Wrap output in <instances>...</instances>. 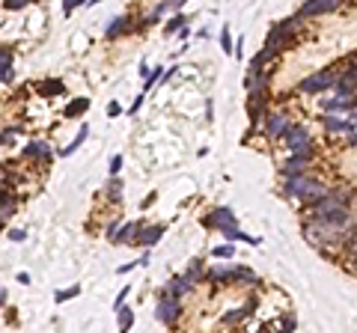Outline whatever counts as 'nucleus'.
I'll list each match as a JSON object with an SVG mask.
<instances>
[{"instance_id":"f257e3e1","label":"nucleus","mask_w":357,"mask_h":333,"mask_svg":"<svg viewBox=\"0 0 357 333\" xmlns=\"http://www.w3.org/2000/svg\"><path fill=\"white\" fill-rule=\"evenodd\" d=\"M286 193H289L292 199H298V202H310L313 206L319 196L327 193V188H324L319 178H313V175H306V173H298V175H289Z\"/></svg>"},{"instance_id":"f03ea898","label":"nucleus","mask_w":357,"mask_h":333,"mask_svg":"<svg viewBox=\"0 0 357 333\" xmlns=\"http://www.w3.org/2000/svg\"><path fill=\"white\" fill-rule=\"evenodd\" d=\"M301 24V15L298 18H286V21H280V24H274V30L268 33V39H265V48L268 51H280V48H289L292 42V33H295V27Z\"/></svg>"},{"instance_id":"7ed1b4c3","label":"nucleus","mask_w":357,"mask_h":333,"mask_svg":"<svg viewBox=\"0 0 357 333\" xmlns=\"http://www.w3.org/2000/svg\"><path fill=\"white\" fill-rule=\"evenodd\" d=\"M334 84H337V74H334V71H316V74H310V78H304V81L298 84V92H304V95H316V92L330 89Z\"/></svg>"},{"instance_id":"20e7f679","label":"nucleus","mask_w":357,"mask_h":333,"mask_svg":"<svg viewBox=\"0 0 357 333\" xmlns=\"http://www.w3.org/2000/svg\"><path fill=\"white\" fill-rule=\"evenodd\" d=\"M179 313H182L179 298H173V295H161L158 306H155V318H158L161 324H176V321H179Z\"/></svg>"},{"instance_id":"39448f33","label":"nucleus","mask_w":357,"mask_h":333,"mask_svg":"<svg viewBox=\"0 0 357 333\" xmlns=\"http://www.w3.org/2000/svg\"><path fill=\"white\" fill-rule=\"evenodd\" d=\"M292 125L289 113H283V110H274V113H265V134L277 140V137H283L286 134V128Z\"/></svg>"},{"instance_id":"423d86ee","label":"nucleus","mask_w":357,"mask_h":333,"mask_svg":"<svg viewBox=\"0 0 357 333\" xmlns=\"http://www.w3.org/2000/svg\"><path fill=\"white\" fill-rule=\"evenodd\" d=\"M345 0H306L304 6H301V18H316V15H327V12H334V9H340Z\"/></svg>"},{"instance_id":"0eeeda50","label":"nucleus","mask_w":357,"mask_h":333,"mask_svg":"<svg viewBox=\"0 0 357 333\" xmlns=\"http://www.w3.org/2000/svg\"><path fill=\"white\" fill-rule=\"evenodd\" d=\"M283 137H286V143H289L295 152H298V149H310V146H313V140H310V134H306L304 125H295V122H292L289 128H286V134H283Z\"/></svg>"},{"instance_id":"6e6552de","label":"nucleus","mask_w":357,"mask_h":333,"mask_svg":"<svg viewBox=\"0 0 357 333\" xmlns=\"http://www.w3.org/2000/svg\"><path fill=\"white\" fill-rule=\"evenodd\" d=\"M203 226H208V229H211V226H221V229L223 226H235V214H232L229 209H215L203 220Z\"/></svg>"},{"instance_id":"1a4fd4ad","label":"nucleus","mask_w":357,"mask_h":333,"mask_svg":"<svg viewBox=\"0 0 357 333\" xmlns=\"http://www.w3.org/2000/svg\"><path fill=\"white\" fill-rule=\"evenodd\" d=\"M256 303H259V300L250 298L247 303H244V306H241V310H232V313H226V316L221 318V324H226V327H229V324H238V321H244L247 316H253V313H256Z\"/></svg>"},{"instance_id":"9d476101","label":"nucleus","mask_w":357,"mask_h":333,"mask_svg":"<svg viewBox=\"0 0 357 333\" xmlns=\"http://www.w3.org/2000/svg\"><path fill=\"white\" fill-rule=\"evenodd\" d=\"M191 289H194V283H191V280L185 277V274H182V277H176V280H170V283H167V286L161 289V295H173V298H179V300H182V295H187Z\"/></svg>"},{"instance_id":"9b49d317","label":"nucleus","mask_w":357,"mask_h":333,"mask_svg":"<svg viewBox=\"0 0 357 333\" xmlns=\"http://www.w3.org/2000/svg\"><path fill=\"white\" fill-rule=\"evenodd\" d=\"M324 110H354L357 107V98L354 92H348V95H337V98H330V101H324Z\"/></svg>"},{"instance_id":"f8f14e48","label":"nucleus","mask_w":357,"mask_h":333,"mask_svg":"<svg viewBox=\"0 0 357 333\" xmlns=\"http://www.w3.org/2000/svg\"><path fill=\"white\" fill-rule=\"evenodd\" d=\"M322 122L327 131H342V134H354V122L351 119H337V116H322Z\"/></svg>"},{"instance_id":"ddd939ff","label":"nucleus","mask_w":357,"mask_h":333,"mask_svg":"<svg viewBox=\"0 0 357 333\" xmlns=\"http://www.w3.org/2000/svg\"><path fill=\"white\" fill-rule=\"evenodd\" d=\"M161 235H164V226H143L140 229V235H137V244L152 247V244H158Z\"/></svg>"},{"instance_id":"4468645a","label":"nucleus","mask_w":357,"mask_h":333,"mask_svg":"<svg viewBox=\"0 0 357 333\" xmlns=\"http://www.w3.org/2000/svg\"><path fill=\"white\" fill-rule=\"evenodd\" d=\"M140 229H143V223H140V220H134V223H125V226L119 229L116 241H119V244H131V241H137Z\"/></svg>"},{"instance_id":"2eb2a0df","label":"nucleus","mask_w":357,"mask_h":333,"mask_svg":"<svg viewBox=\"0 0 357 333\" xmlns=\"http://www.w3.org/2000/svg\"><path fill=\"white\" fill-rule=\"evenodd\" d=\"M0 81L3 84L12 81V51L9 48H0Z\"/></svg>"},{"instance_id":"dca6fc26","label":"nucleus","mask_w":357,"mask_h":333,"mask_svg":"<svg viewBox=\"0 0 357 333\" xmlns=\"http://www.w3.org/2000/svg\"><path fill=\"white\" fill-rule=\"evenodd\" d=\"M24 155H27V158H42V161H51V149H48V143L45 140H36V143H30V146H27V149H24Z\"/></svg>"},{"instance_id":"f3484780","label":"nucleus","mask_w":357,"mask_h":333,"mask_svg":"<svg viewBox=\"0 0 357 333\" xmlns=\"http://www.w3.org/2000/svg\"><path fill=\"white\" fill-rule=\"evenodd\" d=\"M128 30H134V27H131V18H116V21L107 27V33L104 36H107V39H119V36L128 33Z\"/></svg>"},{"instance_id":"a211bd4d","label":"nucleus","mask_w":357,"mask_h":333,"mask_svg":"<svg viewBox=\"0 0 357 333\" xmlns=\"http://www.w3.org/2000/svg\"><path fill=\"white\" fill-rule=\"evenodd\" d=\"M9 214H15V199H12V191H0V220H6Z\"/></svg>"},{"instance_id":"6ab92c4d","label":"nucleus","mask_w":357,"mask_h":333,"mask_svg":"<svg viewBox=\"0 0 357 333\" xmlns=\"http://www.w3.org/2000/svg\"><path fill=\"white\" fill-rule=\"evenodd\" d=\"M36 89H39V92H42V95H63V92H66V87H63V81H39V84H36Z\"/></svg>"},{"instance_id":"aec40b11","label":"nucleus","mask_w":357,"mask_h":333,"mask_svg":"<svg viewBox=\"0 0 357 333\" xmlns=\"http://www.w3.org/2000/svg\"><path fill=\"white\" fill-rule=\"evenodd\" d=\"M306 170V158H301V155H295V158H289L286 164H283V175L289 178V175H298Z\"/></svg>"},{"instance_id":"412c9836","label":"nucleus","mask_w":357,"mask_h":333,"mask_svg":"<svg viewBox=\"0 0 357 333\" xmlns=\"http://www.w3.org/2000/svg\"><path fill=\"white\" fill-rule=\"evenodd\" d=\"M208 280L218 283V286L232 283V268H211V271H208Z\"/></svg>"},{"instance_id":"4be33fe9","label":"nucleus","mask_w":357,"mask_h":333,"mask_svg":"<svg viewBox=\"0 0 357 333\" xmlns=\"http://www.w3.org/2000/svg\"><path fill=\"white\" fill-rule=\"evenodd\" d=\"M116 321H119V330H128L134 324V313L128 306H116Z\"/></svg>"},{"instance_id":"5701e85b","label":"nucleus","mask_w":357,"mask_h":333,"mask_svg":"<svg viewBox=\"0 0 357 333\" xmlns=\"http://www.w3.org/2000/svg\"><path fill=\"white\" fill-rule=\"evenodd\" d=\"M185 277L194 283V286H197V283H203V262H200V259H194V262H191V268L185 271Z\"/></svg>"},{"instance_id":"b1692460","label":"nucleus","mask_w":357,"mask_h":333,"mask_svg":"<svg viewBox=\"0 0 357 333\" xmlns=\"http://www.w3.org/2000/svg\"><path fill=\"white\" fill-rule=\"evenodd\" d=\"M86 134H89V128H86V125H81V131H78V137H75V140L68 143V146L63 149V152H60V155H63V158H66V155H72V152H75V149H78V146H81V143L86 140Z\"/></svg>"},{"instance_id":"393cba45","label":"nucleus","mask_w":357,"mask_h":333,"mask_svg":"<svg viewBox=\"0 0 357 333\" xmlns=\"http://www.w3.org/2000/svg\"><path fill=\"white\" fill-rule=\"evenodd\" d=\"M86 107H89V98H75V101L66 107V116H68V119H75L78 113H84Z\"/></svg>"},{"instance_id":"a878e982","label":"nucleus","mask_w":357,"mask_h":333,"mask_svg":"<svg viewBox=\"0 0 357 333\" xmlns=\"http://www.w3.org/2000/svg\"><path fill=\"white\" fill-rule=\"evenodd\" d=\"M232 280H244V283H256V274L253 271H247V268H232Z\"/></svg>"},{"instance_id":"bb28decb","label":"nucleus","mask_w":357,"mask_h":333,"mask_svg":"<svg viewBox=\"0 0 357 333\" xmlns=\"http://www.w3.org/2000/svg\"><path fill=\"white\" fill-rule=\"evenodd\" d=\"M81 295V286H72V289H66V292H57L54 298H57V303H63V300H72Z\"/></svg>"},{"instance_id":"cd10ccee","label":"nucleus","mask_w":357,"mask_h":333,"mask_svg":"<svg viewBox=\"0 0 357 333\" xmlns=\"http://www.w3.org/2000/svg\"><path fill=\"white\" fill-rule=\"evenodd\" d=\"M345 66H348V69H345V78H351L357 84V54H351V57L345 60Z\"/></svg>"},{"instance_id":"c85d7f7f","label":"nucleus","mask_w":357,"mask_h":333,"mask_svg":"<svg viewBox=\"0 0 357 333\" xmlns=\"http://www.w3.org/2000/svg\"><path fill=\"white\" fill-rule=\"evenodd\" d=\"M221 48H223V54H232V51H235L232 36H229V30H226V27H223V33H221Z\"/></svg>"},{"instance_id":"c756f323","label":"nucleus","mask_w":357,"mask_h":333,"mask_svg":"<svg viewBox=\"0 0 357 333\" xmlns=\"http://www.w3.org/2000/svg\"><path fill=\"white\" fill-rule=\"evenodd\" d=\"M107 196H110L113 202H119V199H122V185H119L116 178H113V182L107 185Z\"/></svg>"},{"instance_id":"7c9ffc66","label":"nucleus","mask_w":357,"mask_h":333,"mask_svg":"<svg viewBox=\"0 0 357 333\" xmlns=\"http://www.w3.org/2000/svg\"><path fill=\"white\" fill-rule=\"evenodd\" d=\"M232 253H235V250H232L229 244H221V247L211 250V256H218V259H232Z\"/></svg>"},{"instance_id":"2f4dec72","label":"nucleus","mask_w":357,"mask_h":333,"mask_svg":"<svg viewBox=\"0 0 357 333\" xmlns=\"http://www.w3.org/2000/svg\"><path fill=\"white\" fill-rule=\"evenodd\" d=\"M185 21H187L185 15H173L170 24H167V33H176V30H182V27H185Z\"/></svg>"},{"instance_id":"473e14b6","label":"nucleus","mask_w":357,"mask_h":333,"mask_svg":"<svg viewBox=\"0 0 357 333\" xmlns=\"http://www.w3.org/2000/svg\"><path fill=\"white\" fill-rule=\"evenodd\" d=\"M27 3H30V0H3V6H6V9H24Z\"/></svg>"},{"instance_id":"72a5a7b5","label":"nucleus","mask_w":357,"mask_h":333,"mask_svg":"<svg viewBox=\"0 0 357 333\" xmlns=\"http://www.w3.org/2000/svg\"><path fill=\"white\" fill-rule=\"evenodd\" d=\"M9 238H12V241H24V238H27V232H24V229H12V232H9Z\"/></svg>"},{"instance_id":"f704fd0d","label":"nucleus","mask_w":357,"mask_h":333,"mask_svg":"<svg viewBox=\"0 0 357 333\" xmlns=\"http://www.w3.org/2000/svg\"><path fill=\"white\" fill-rule=\"evenodd\" d=\"M0 143H6V146L15 143V131H3V134H0Z\"/></svg>"},{"instance_id":"c9c22d12","label":"nucleus","mask_w":357,"mask_h":333,"mask_svg":"<svg viewBox=\"0 0 357 333\" xmlns=\"http://www.w3.org/2000/svg\"><path fill=\"white\" fill-rule=\"evenodd\" d=\"M280 324H283V330H295V318H292V316H283Z\"/></svg>"},{"instance_id":"e433bc0d","label":"nucleus","mask_w":357,"mask_h":333,"mask_svg":"<svg viewBox=\"0 0 357 333\" xmlns=\"http://www.w3.org/2000/svg\"><path fill=\"white\" fill-rule=\"evenodd\" d=\"M119 170H122V158H119V155H116V158L110 161V173L116 175V173H119Z\"/></svg>"},{"instance_id":"4c0bfd02","label":"nucleus","mask_w":357,"mask_h":333,"mask_svg":"<svg viewBox=\"0 0 357 333\" xmlns=\"http://www.w3.org/2000/svg\"><path fill=\"white\" fill-rule=\"evenodd\" d=\"M128 292H131V289H128V286H125V289H122V292H119V298H116V306H122V303H125V298H128Z\"/></svg>"},{"instance_id":"58836bf2","label":"nucleus","mask_w":357,"mask_h":333,"mask_svg":"<svg viewBox=\"0 0 357 333\" xmlns=\"http://www.w3.org/2000/svg\"><path fill=\"white\" fill-rule=\"evenodd\" d=\"M63 9H66V15H72V9H75V0H63Z\"/></svg>"},{"instance_id":"ea45409f","label":"nucleus","mask_w":357,"mask_h":333,"mask_svg":"<svg viewBox=\"0 0 357 333\" xmlns=\"http://www.w3.org/2000/svg\"><path fill=\"white\" fill-rule=\"evenodd\" d=\"M107 113H110V116H116V113H119V105H116V101H110V107H107Z\"/></svg>"}]
</instances>
